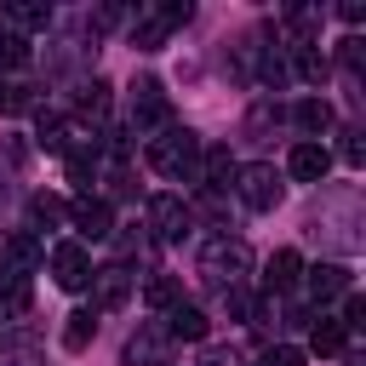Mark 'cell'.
<instances>
[{"mask_svg":"<svg viewBox=\"0 0 366 366\" xmlns=\"http://www.w3.org/2000/svg\"><path fill=\"white\" fill-rule=\"evenodd\" d=\"M126 366H172V337H166V326L143 320V326L126 337Z\"/></svg>","mask_w":366,"mask_h":366,"instance_id":"8","label":"cell"},{"mask_svg":"<svg viewBox=\"0 0 366 366\" xmlns=\"http://www.w3.org/2000/svg\"><path fill=\"white\" fill-rule=\"evenodd\" d=\"M0 366H40V349L34 343H11V349L0 343Z\"/></svg>","mask_w":366,"mask_h":366,"instance_id":"28","label":"cell"},{"mask_svg":"<svg viewBox=\"0 0 366 366\" xmlns=\"http://www.w3.org/2000/svg\"><path fill=\"white\" fill-rule=\"evenodd\" d=\"M92 332H97V309L69 315V326H63V349H86V343H92Z\"/></svg>","mask_w":366,"mask_h":366,"instance_id":"23","label":"cell"},{"mask_svg":"<svg viewBox=\"0 0 366 366\" xmlns=\"http://www.w3.org/2000/svg\"><path fill=\"white\" fill-rule=\"evenodd\" d=\"M0 17L29 40L34 29H46V23H51V6H46V0H11V6H0Z\"/></svg>","mask_w":366,"mask_h":366,"instance_id":"14","label":"cell"},{"mask_svg":"<svg viewBox=\"0 0 366 366\" xmlns=\"http://www.w3.org/2000/svg\"><path fill=\"white\" fill-rule=\"evenodd\" d=\"M297 274H303V257H297L292 246H280V252L269 257V269H263V286H269V292H286Z\"/></svg>","mask_w":366,"mask_h":366,"instance_id":"18","label":"cell"},{"mask_svg":"<svg viewBox=\"0 0 366 366\" xmlns=\"http://www.w3.org/2000/svg\"><path fill=\"white\" fill-rule=\"evenodd\" d=\"M0 97H6V80H0Z\"/></svg>","mask_w":366,"mask_h":366,"instance_id":"30","label":"cell"},{"mask_svg":"<svg viewBox=\"0 0 366 366\" xmlns=\"http://www.w3.org/2000/svg\"><path fill=\"white\" fill-rule=\"evenodd\" d=\"M200 149H206V143H200L189 126H166V132L149 137V166H154L160 177H172V183H194Z\"/></svg>","mask_w":366,"mask_h":366,"instance_id":"1","label":"cell"},{"mask_svg":"<svg viewBox=\"0 0 366 366\" xmlns=\"http://www.w3.org/2000/svg\"><path fill=\"white\" fill-rule=\"evenodd\" d=\"M189 17H194V6H189V0L149 6V11H137V23H132V46H137V51H160V46L172 40V29H183Z\"/></svg>","mask_w":366,"mask_h":366,"instance_id":"4","label":"cell"},{"mask_svg":"<svg viewBox=\"0 0 366 366\" xmlns=\"http://www.w3.org/2000/svg\"><path fill=\"white\" fill-rule=\"evenodd\" d=\"M206 326H212L206 309H194V303H183V297L166 309V337H172V343H177V337H183V343H206Z\"/></svg>","mask_w":366,"mask_h":366,"instance_id":"11","label":"cell"},{"mask_svg":"<svg viewBox=\"0 0 366 366\" xmlns=\"http://www.w3.org/2000/svg\"><path fill=\"white\" fill-rule=\"evenodd\" d=\"M51 280H57L63 292L92 286V257H86L80 240H57V246H51Z\"/></svg>","mask_w":366,"mask_h":366,"instance_id":"7","label":"cell"},{"mask_svg":"<svg viewBox=\"0 0 366 366\" xmlns=\"http://www.w3.org/2000/svg\"><path fill=\"white\" fill-rule=\"evenodd\" d=\"M63 217H69V206H63L57 194H34V200H29V234H34V229H57Z\"/></svg>","mask_w":366,"mask_h":366,"instance_id":"22","label":"cell"},{"mask_svg":"<svg viewBox=\"0 0 366 366\" xmlns=\"http://www.w3.org/2000/svg\"><path fill=\"white\" fill-rule=\"evenodd\" d=\"M257 366H303V349H297V343H269V349L257 355Z\"/></svg>","mask_w":366,"mask_h":366,"instance_id":"26","label":"cell"},{"mask_svg":"<svg viewBox=\"0 0 366 366\" xmlns=\"http://www.w3.org/2000/svg\"><path fill=\"white\" fill-rule=\"evenodd\" d=\"M189 223H194V212L183 206V194H154V200H149V234H154V240L172 246V240L189 234Z\"/></svg>","mask_w":366,"mask_h":366,"instance_id":"6","label":"cell"},{"mask_svg":"<svg viewBox=\"0 0 366 366\" xmlns=\"http://www.w3.org/2000/svg\"><path fill=\"white\" fill-rule=\"evenodd\" d=\"M80 114L86 120H103L109 114V80H86L80 86Z\"/></svg>","mask_w":366,"mask_h":366,"instance_id":"24","label":"cell"},{"mask_svg":"<svg viewBox=\"0 0 366 366\" xmlns=\"http://www.w3.org/2000/svg\"><path fill=\"white\" fill-rule=\"evenodd\" d=\"M286 172L297 177V183H326V172H332V154H326V143H292V154H286Z\"/></svg>","mask_w":366,"mask_h":366,"instance_id":"10","label":"cell"},{"mask_svg":"<svg viewBox=\"0 0 366 366\" xmlns=\"http://www.w3.org/2000/svg\"><path fill=\"white\" fill-rule=\"evenodd\" d=\"M309 292H315V303L343 297V292H349V269H343V263H320V269H309Z\"/></svg>","mask_w":366,"mask_h":366,"instance_id":"17","label":"cell"},{"mask_svg":"<svg viewBox=\"0 0 366 366\" xmlns=\"http://www.w3.org/2000/svg\"><path fill=\"white\" fill-rule=\"evenodd\" d=\"M143 297H149V309H172V303H177V280H172V274H154V280L143 286Z\"/></svg>","mask_w":366,"mask_h":366,"instance_id":"25","label":"cell"},{"mask_svg":"<svg viewBox=\"0 0 366 366\" xmlns=\"http://www.w3.org/2000/svg\"><path fill=\"white\" fill-rule=\"evenodd\" d=\"M309 343H315V355H337V349L349 343V326H343L337 315H320L315 332H309Z\"/></svg>","mask_w":366,"mask_h":366,"instance_id":"20","label":"cell"},{"mask_svg":"<svg viewBox=\"0 0 366 366\" xmlns=\"http://www.w3.org/2000/svg\"><path fill=\"white\" fill-rule=\"evenodd\" d=\"M0 63H6V69H23V63H29V40H23V34H0Z\"/></svg>","mask_w":366,"mask_h":366,"instance_id":"27","label":"cell"},{"mask_svg":"<svg viewBox=\"0 0 366 366\" xmlns=\"http://www.w3.org/2000/svg\"><path fill=\"white\" fill-rule=\"evenodd\" d=\"M286 51H292V74H297V80H309V86L326 80V51H320L315 40H292Z\"/></svg>","mask_w":366,"mask_h":366,"instance_id":"15","label":"cell"},{"mask_svg":"<svg viewBox=\"0 0 366 366\" xmlns=\"http://www.w3.org/2000/svg\"><path fill=\"white\" fill-rule=\"evenodd\" d=\"M0 269H11V274H34L40 269V240L29 234V229H17L11 240H6V263Z\"/></svg>","mask_w":366,"mask_h":366,"instance_id":"16","label":"cell"},{"mask_svg":"<svg viewBox=\"0 0 366 366\" xmlns=\"http://www.w3.org/2000/svg\"><path fill=\"white\" fill-rule=\"evenodd\" d=\"M126 114H132V132L143 137V132H166L172 126V97H166V86L154 80V74H137L132 80V97H126Z\"/></svg>","mask_w":366,"mask_h":366,"instance_id":"3","label":"cell"},{"mask_svg":"<svg viewBox=\"0 0 366 366\" xmlns=\"http://www.w3.org/2000/svg\"><path fill=\"white\" fill-rule=\"evenodd\" d=\"M23 309H29V274L0 269V320L6 315H23Z\"/></svg>","mask_w":366,"mask_h":366,"instance_id":"21","label":"cell"},{"mask_svg":"<svg viewBox=\"0 0 366 366\" xmlns=\"http://www.w3.org/2000/svg\"><path fill=\"white\" fill-rule=\"evenodd\" d=\"M69 223H74L86 240H103V234L114 229V212H109V200H92V194H86V200L69 206Z\"/></svg>","mask_w":366,"mask_h":366,"instance_id":"13","label":"cell"},{"mask_svg":"<svg viewBox=\"0 0 366 366\" xmlns=\"http://www.w3.org/2000/svg\"><path fill=\"white\" fill-rule=\"evenodd\" d=\"M200 366H240V355L223 349V343H206V349H200Z\"/></svg>","mask_w":366,"mask_h":366,"instance_id":"29","label":"cell"},{"mask_svg":"<svg viewBox=\"0 0 366 366\" xmlns=\"http://www.w3.org/2000/svg\"><path fill=\"white\" fill-rule=\"evenodd\" d=\"M292 120H297V126L309 132V143H315V137L332 126V103H326V97H303V103L292 109Z\"/></svg>","mask_w":366,"mask_h":366,"instance_id":"19","label":"cell"},{"mask_svg":"<svg viewBox=\"0 0 366 366\" xmlns=\"http://www.w3.org/2000/svg\"><path fill=\"white\" fill-rule=\"evenodd\" d=\"M200 280L212 286V292H234L246 274H252V252H246V240H234V234H217V240H206L200 246Z\"/></svg>","mask_w":366,"mask_h":366,"instance_id":"2","label":"cell"},{"mask_svg":"<svg viewBox=\"0 0 366 366\" xmlns=\"http://www.w3.org/2000/svg\"><path fill=\"white\" fill-rule=\"evenodd\" d=\"M132 269L126 263H109V269H92V309L103 315V309H120L126 297H132Z\"/></svg>","mask_w":366,"mask_h":366,"instance_id":"9","label":"cell"},{"mask_svg":"<svg viewBox=\"0 0 366 366\" xmlns=\"http://www.w3.org/2000/svg\"><path fill=\"white\" fill-rule=\"evenodd\" d=\"M229 177H234V160H229V149H223V143L200 149V172H194V183H200L206 194H223V189H229Z\"/></svg>","mask_w":366,"mask_h":366,"instance_id":"12","label":"cell"},{"mask_svg":"<svg viewBox=\"0 0 366 366\" xmlns=\"http://www.w3.org/2000/svg\"><path fill=\"white\" fill-rule=\"evenodd\" d=\"M234 194L246 200V212H274L286 183H280V172L269 160H252V166H234Z\"/></svg>","mask_w":366,"mask_h":366,"instance_id":"5","label":"cell"}]
</instances>
